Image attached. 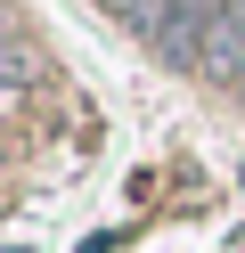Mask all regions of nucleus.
Returning a JSON list of instances; mask_svg holds the SVG:
<instances>
[{"label":"nucleus","mask_w":245,"mask_h":253,"mask_svg":"<svg viewBox=\"0 0 245 253\" xmlns=\"http://www.w3.org/2000/svg\"><path fill=\"white\" fill-rule=\"evenodd\" d=\"M196 66H204V74H212L221 90H245V0H237V8H229V17H221V25L204 33Z\"/></svg>","instance_id":"nucleus-1"},{"label":"nucleus","mask_w":245,"mask_h":253,"mask_svg":"<svg viewBox=\"0 0 245 253\" xmlns=\"http://www.w3.org/2000/svg\"><path fill=\"white\" fill-rule=\"evenodd\" d=\"M0 82H33V49H25V33L8 17H0Z\"/></svg>","instance_id":"nucleus-2"}]
</instances>
